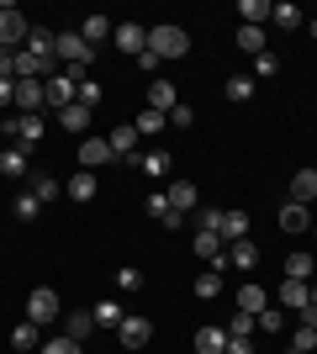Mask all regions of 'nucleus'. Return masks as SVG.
<instances>
[{"label":"nucleus","mask_w":317,"mask_h":354,"mask_svg":"<svg viewBox=\"0 0 317 354\" xmlns=\"http://www.w3.org/2000/svg\"><path fill=\"white\" fill-rule=\"evenodd\" d=\"M95 191H101V180H95L90 169H79V175L64 185V196H75V201H95Z\"/></svg>","instance_id":"393cba45"},{"label":"nucleus","mask_w":317,"mask_h":354,"mask_svg":"<svg viewBox=\"0 0 317 354\" xmlns=\"http://www.w3.org/2000/svg\"><path fill=\"white\" fill-rule=\"evenodd\" d=\"M196 227H206V233H222V207H201V212H196Z\"/></svg>","instance_id":"79ce46f5"},{"label":"nucleus","mask_w":317,"mask_h":354,"mask_svg":"<svg viewBox=\"0 0 317 354\" xmlns=\"http://www.w3.org/2000/svg\"><path fill=\"white\" fill-rule=\"evenodd\" d=\"M312 301H317V286H312Z\"/></svg>","instance_id":"13d9d810"},{"label":"nucleus","mask_w":317,"mask_h":354,"mask_svg":"<svg viewBox=\"0 0 317 354\" xmlns=\"http://www.w3.org/2000/svg\"><path fill=\"white\" fill-rule=\"evenodd\" d=\"M16 217H21V222H32V217H37V212H43V201H37V196H32V191H21V196H16Z\"/></svg>","instance_id":"ea45409f"},{"label":"nucleus","mask_w":317,"mask_h":354,"mask_svg":"<svg viewBox=\"0 0 317 354\" xmlns=\"http://www.w3.org/2000/svg\"><path fill=\"white\" fill-rule=\"evenodd\" d=\"M238 16H243V27H265L270 21V0H238Z\"/></svg>","instance_id":"c756f323"},{"label":"nucleus","mask_w":317,"mask_h":354,"mask_svg":"<svg viewBox=\"0 0 317 354\" xmlns=\"http://www.w3.org/2000/svg\"><path fill=\"white\" fill-rule=\"evenodd\" d=\"M11 90H16V80H0V106H11Z\"/></svg>","instance_id":"5fc2aeb1"},{"label":"nucleus","mask_w":317,"mask_h":354,"mask_svg":"<svg viewBox=\"0 0 317 354\" xmlns=\"http://www.w3.org/2000/svg\"><path fill=\"white\" fill-rule=\"evenodd\" d=\"M148 53L153 59H185L191 53V32L175 27V21H159V27H148Z\"/></svg>","instance_id":"f03ea898"},{"label":"nucleus","mask_w":317,"mask_h":354,"mask_svg":"<svg viewBox=\"0 0 317 354\" xmlns=\"http://www.w3.org/2000/svg\"><path fill=\"white\" fill-rule=\"evenodd\" d=\"M249 238V212H222V243Z\"/></svg>","instance_id":"c85d7f7f"},{"label":"nucleus","mask_w":317,"mask_h":354,"mask_svg":"<svg viewBox=\"0 0 317 354\" xmlns=\"http://www.w3.org/2000/svg\"><path fill=\"white\" fill-rule=\"evenodd\" d=\"M11 106H21V117H37V111L48 106V85H43V80H16Z\"/></svg>","instance_id":"39448f33"},{"label":"nucleus","mask_w":317,"mask_h":354,"mask_svg":"<svg viewBox=\"0 0 317 354\" xmlns=\"http://www.w3.org/2000/svg\"><path fill=\"white\" fill-rule=\"evenodd\" d=\"M302 328H317V301H312V307H302Z\"/></svg>","instance_id":"864d4df0"},{"label":"nucleus","mask_w":317,"mask_h":354,"mask_svg":"<svg viewBox=\"0 0 317 354\" xmlns=\"http://www.w3.org/2000/svg\"><path fill=\"white\" fill-rule=\"evenodd\" d=\"M254 265H259V243H254V238L227 243V270H254Z\"/></svg>","instance_id":"f8f14e48"},{"label":"nucleus","mask_w":317,"mask_h":354,"mask_svg":"<svg viewBox=\"0 0 317 354\" xmlns=\"http://www.w3.org/2000/svg\"><path fill=\"white\" fill-rule=\"evenodd\" d=\"M37 354H85V349H79L75 339H48V344H43Z\"/></svg>","instance_id":"c03bdc74"},{"label":"nucleus","mask_w":317,"mask_h":354,"mask_svg":"<svg viewBox=\"0 0 317 354\" xmlns=\"http://www.w3.org/2000/svg\"><path fill=\"white\" fill-rule=\"evenodd\" d=\"M0 80H16V48H0Z\"/></svg>","instance_id":"de8ad7c7"},{"label":"nucleus","mask_w":317,"mask_h":354,"mask_svg":"<svg viewBox=\"0 0 317 354\" xmlns=\"http://www.w3.org/2000/svg\"><path fill=\"white\" fill-rule=\"evenodd\" d=\"M53 37H59V32L32 27V32H27V53H37V59H53ZM53 64H59V59H53Z\"/></svg>","instance_id":"cd10ccee"},{"label":"nucleus","mask_w":317,"mask_h":354,"mask_svg":"<svg viewBox=\"0 0 317 354\" xmlns=\"http://www.w3.org/2000/svg\"><path fill=\"white\" fill-rule=\"evenodd\" d=\"M254 328H259L254 312H233V317H227V339H249Z\"/></svg>","instance_id":"c9c22d12"},{"label":"nucleus","mask_w":317,"mask_h":354,"mask_svg":"<svg viewBox=\"0 0 317 354\" xmlns=\"http://www.w3.org/2000/svg\"><path fill=\"white\" fill-rule=\"evenodd\" d=\"M53 59L64 64V74H75V80H85V69L95 64V48L79 37V32H59L53 37Z\"/></svg>","instance_id":"f257e3e1"},{"label":"nucleus","mask_w":317,"mask_h":354,"mask_svg":"<svg viewBox=\"0 0 317 354\" xmlns=\"http://www.w3.org/2000/svg\"><path fill=\"white\" fill-rule=\"evenodd\" d=\"M75 106L95 111V106H101V85H95V80H79V90H75Z\"/></svg>","instance_id":"58836bf2"},{"label":"nucleus","mask_w":317,"mask_h":354,"mask_svg":"<svg viewBox=\"0 0 317 354\" xmlns=\"http://www.w3.org/2000/svg\"><path fill=\"white\" fill-rule=\"evenodd\" d=\"M0 175H6V180H27V148H11V153H0Z\"/></svg>","instance_id":"7c9ffc66"},{"label":"nucleus","mask_w":317,"mask_h":354,"mask_svg":"<svg viewBox=\"0 0 317 354\" xmlns=\"http://www.w3.org/2000/svg\"><path fill=\"white\" fill-rule=\"evenodd\" d=\"M164 196H169V207H175V212H196V185H191V180H169Z\"/></svg>","instance_id":"aec40b11"},{"label":"nucleus","mask_w":317,"mask_h":354,"mask_svg":"<svg viewBox=\"0 0 317 354\" xmlns=\"http://www.w3.org/2000/svg\"><path fill=\"white\" fill-rule=\"evenodd\" d=\"M59 127L69 138H90V111H85V106H64V111H59Z\"/></svg>","instance_id":"ddd939ff"},{"label":"nucleus","mask_w":317,"mask_h":354,"mask_svg":"<svg viewBox=\"0 0 317 354\" xmlns=\"http://www.w3.org/2000/svg\"><path fill=\"white\" fill-rule=\"evenodd\" d=\"M265 307H270V291H265V286H254V281L238 286V312H254V317H259Z\"/></svg>","instance_id":"5701e85b"},{"label":"nucleus","mask_w":317,"mask_h":354,"mask_svg":"<svg viewBox=\"0 0 317 354\" xmlns=\"http://www.w3.org/2000/svg\"><path fill=\"white\" fill-rule=\"evenodd\" d=\"M159 227H164V233H175V227H185V212H175V207H169L164 217H159Z\"/></svg>","instance_id":"8fccbe9b"},{"label":"nucleus","mask_w":317,"mask_h":354,"mask_svg":"<svg viewBox=\"0 0 317 354\" xmlns=\"http://www.w3.org/2000/svg\"><path fill=\"white\" fill-rule=\"evenodd\" d=\"M196 296H201V301H211V296H222V270H201V275H196Z\"/></svg>","instance_id":"2f4dec72"},{"label":"nucleus","mask_w":317,"mask_h":354,"mask_svg":"<svg viewBox=\"0 0 317 354\" xmlns=\"http://www.w3.org/2000/svg\"><path fill=\"white\" fill-rule=\"evenodd\" d=\"M270 21H275V27H286V32H296V27L307 21V16H302V6H291V0H280V6H270Z\"/></svg>","instance_id":"a878e982"},{"label":"nucleus","mask_w":317,"mask_h":354,"mask_svg":"<svg viewBox=\"0 0 317 354\" xmlns=\"http://www.w3.org/2000/svg\"><path fill=\"white\" fill-rule=\"evenodd\" d=\"M312 238H317V222H312Z\"/></svg>","instance_id":"4d7b16f0"},{"label":"nucleus","mask_w":317,"mask_h":354,"mask_svg":"<svg viewBox=\"0 0 317 354\" xmlns=\"http://www.w3.org/2000/svg\"><path fill=\"white\" fill-rule=\"evenodd\" d=\"M90 317H95V328H117L122 317H127V312H122L117 301H95V307H90Z\"/></svg>","instance_id":"f704fd0d"},{"label":"nucleus","mask_w":317,"mask_h":354,"mask_svg":"<svg viewBox=\"0 0 317 354\" xmlns=\"http://www.w3.org/2000/svg\"><path fill=\"white\" fill-rule=\"evenodd\" d=\"M280 307H291V312L312 307V286L307 281H280Z\"/></svg>","instance_id":"dca6fc26"},{"label":"nucleus","mask_w":317,"mask_h":354,"mask_svg":"<svg viewBox=\"0 0 317 354\" xmlns=\"http://www.w3.org/2000/svg\"><path fill=\"white\" fill-rule=\"evenodd\" d=\"M291 349L317 354V328H302V323H296V333H291Z\"/></svg>","instance_id":"a19ab883"},{"label":"nucleus","mask_w":317,"mask_h":354,"mask_svg":"<svg viewBox=\"0 0 317 354\" xmlns=\"http://www.w3.org/2000/svg\"><path fill=\"white\" fill-rule=\"evenodd\" d=\"M133 127H137V138H159V133L169 127V117H164V111H153V106H143Z\"/></svg>","instance_id":"b1692460"},{"label":"nucleus","mask_w":317,"mask_h":354,"mask_svg":"<svg viewBox=\"0 0 317 354\" xmlns=\"http://www.w3.org/2000/svg\"><path fill=\"white\" fill-rule=\"evenodd\" d=\"M137 169L153 180H164L169 169H175V159H169V148H148V153H137Z\"/></svg>","instance_id":"4468645a"},{"label":"nucleus","mask_w":317,"mask_h":354,"mask_svg":"<svg viewBox=\"0 0 317 354\" xmlns=\"http://www.w3.org/2000/svg\"><path fill=\"white\" fill-rule=\"evenodd\" d=\"M27 32H32V21L16 6H0V48H27Z\"/></svg>","instance_id":"20e7f679"},{"label":"nucleus","mask_w":317,"mask_h":354,"mask_svg":"<svg viewBox=\"0 0 317 354\" xmlns=\"http://www.w3.org/2000/svg\"><path fill=\"white\" fill-rule=\"evenodd\" d=\"M254 74H259V80H275V74H280V59H275L270 48H265V53L254 59Z\"/></svg>","instance_id":"37998d69"},{"label":"nucleus","mask_w":317,"mask_h":354,"mask_svg":"<svg viewBox=\"0 0 317 354\" xmlns=\"http://www.w3.org/2000/svg\"><path fill=\"white\" fill-rule=\"evenodd\" d=\"M111 37H117V48L127 59H143V53H148V27H137V21H117Z\"/></svg>","instance_id":"0eeeda50"},{"label":"nucleus","mask_w":317,"mask_h":354,"mask_svg":"<svg viewBox=\"0 0 317 354\" xmlns=\"http://www.w3.org/2000/svg\"><path fill=\"white\" fill-rule=\"evenodd\" d=\"M117 286H122V291H137V286H143V275H137V270H117Z\"/></svg>","instance_id":"09e8293b"},{"label":"nucleus","mask_w":317,"mask_h":354,"mask_svg":"<svg viewBox=\"0 0 317 354\" xmlns=\"http://www.w3.org/2000/svg\"><path fill=\"white\" fill-rule=\"evenodd\" d=\"M222 254H227L222 233H206V227H196V259H206V265H217Z\"/></svg>","instance_id":"a211bd4d"},{"label":"nucleus","mask_w":317,"mask_h":354,"mask_svg":"<svg viewBox=\"0 0 317 354\" xmlns=\"http://www.w3.org/2000/svg\"><path fill=\"white\" fill-rule=\"evenodd\" d=\"M148 106H153V111H164V117H169V111L180 106V90L169 85V80H153V85H148Z\"/></svg>","instance_id":"2eb2a0df"},{"label":"nucleus","mask_w":317,"mask_h":354,"mask_svg":"<svg viewBox=\"0 0 317 354\" xmlns=\"http://www.w3.org/2000/svg\"><path fill=\"white\" fill-rule=\"evenodd\" d=\"M11 349H16V354H37V349H43L37 323H16V328H11Z\"/></svg>","instance_id":"f3484780"},{"label":"nucleus","mask_w":317,"mask_h":354,"mask_svg":"<svg viewBox=\"0 0 317 354\" xmlns=\"http://www.w3.org/2000/svg\"><path fill=\"white\" fill-rule=\"evenodd\" d=\"M111 159V143H106V138H79V169H101V164Z\"/></svg>","instance_id":"1a4fd4ad"},{"label":"nucleus","mask_w":317,"mask_h":354,"mask_svg":"<svg viewBox=\"0 0 317 354\" xmlns=\"http://www.w3.org/2000/svg\"><path fill=\"white\" fill-rule=\"evenodd\" d=\"M106 143H111V159H133V164H137V143H143V138H137L133 122H127V127H117Z\"/></svg>","instance_id":"9d476101"},{"label":"nucleus","mask_w":317,"mask_h":354,"mask_svg":"<svg viewBox=\"0 0 317 354\" xmlns=\"http://www.w3.org/2000/svg\"><path fill=\"white\" fill-rule=\"evenodd\" d=\"M64 312H59V291H53V286H37V291L27 296V323H59Z\"/></svg>","instance_id":"7ed1b4c3"},{"label":"nucleus","mask_w":317,"mask_h":354,"mask_svg":"<svg viewBox=\"0 0 317 354\" xmlns=\"http://www.w3.org/2000/svg\"><path fill=\"white\" fill-rule=\"evenodd\" d=\"M79 37H85V43H106V37H111V16H85V21H79Z\"/></svg>","instance_id":"bb28decb"},{"label":"nucleus","mask_w":317,"mask_h":354,"mask_svg":"<svg viewBox=\"0 0 317 354\" xmlns=\"http://www.w3.org/2000/svg\"><path fill=\"white\" fill-rule=\"evenodd\" d=\"M307 32H312V37H317V16H312V21H307Z\"/></svg>","instance_id":"6e6d98bb"},{"label":"nucleus","mask_w":317,"mask_h":354,"mask_svg":"<svg viewBox=\"0 0 317 354\" xmlns=\"http://www.w3.org/2000/svg\"><path fill=\"white\" fill-rule=\"evenodd\" d=\"M196 349L201 354H222L227 349V328H201V333H196Z\"/></svg>","instance_id":"473e14b6"},{"label":"nucleus","mask_w":317,"mask_h":354,"mask_svg":"<svg viewBox=\"0 0 317 354\" xmlns=\"http://www.w3.org/2000/svg\"><path fill=\"white\" fill-rule=\"evenodd\" d=\"M90 333H95V317H90V312H64V339L85 344Z\"/></svg>","instance_id":"6ab92c4d"},{"label":"nucleus","mask_w":317,"mask_h":354,"mask_svg":"<svg viewBox=\"0 0 317 354\" xmlns=\"http://www.w3.org/2000/svg\"><path fill=\"white\" fill-rule=\"evenodd\" d=\"M312 212H317V201H312Z\"/></svg>","instance_id":"bf43d9fd"},{"label":"nucleus","mask_w":317,"mask_h":354,"mask_svg":"<svg viewBox=\"0 0 317 354\" xmlns=\"http://www.w3.org/2000/svg\"><path fill=\"white\" fill-rule=\"evenodd\" d=\"M259 328H265V333H280V328H286V312H259Z\"/></svg>","instance_id":"a18cd8bd"},{"label":"nucleus","mask_w":317,"mask_h":354,"mask_svg":"<svg viewBox=\"0 0 317 354\" xmlns=\"http://www.w3.org/2000/svg\"><path fill=\"white\" fill-rule=\"evenodd\" d=\"M222 354H254V344H249V339H227Z\"/></svg>","instance_id":"603ef678"},{"label":"nucleus","mask_w":317,"mask_h":354,"mask_svg":"<svg viewBox=\"0 0 317 354\" xmlns=\"http://www.w3.org/2000/svg\"><path fill=\"white\" fill-rule=\"evenodd\" d=\"M280 227H286V233H307V227H312V207L286 201V207H280Z\"/></svg>","instance_id":"4be33fe9"},{"label":"nucleus","mask_w":317,"mask_h":354,"mask_svg":"<svg viewBox=\"0 0 317 354\" xmlns=\"http://www.w3.org/2000/svg\"><path fill=\"white\" fill-rule=\"evenodd\" d=\"M222 90H227V101H254V80L249 74H233Z\"/></svg>","instance_id":"4c0bfd02"},{"label":"nucleus","mask_w":317,"mask_h":354,"mask_svg":"<svg viewBox=\"0 0 317 354\" xmlns=\"http://www.w3.org/2000/svg\"><path fill=\"white\" fill-rule=\"evenodd\" d=\"M312 275H317V259H312L307 249H296V254L286 259V281H307V286H312Z\"/></svg>","instance_id":"412c9836"},{"label":"nucleus","mask_w":317,"mask_h":354,"mask_svg":"<svg viewBox=\"0 0 317 354\" xmlns=\"http://www.w3.org/2000/svg\"><path fill=\"white\" fill-rule=\"evenodd\" d=\"M191 122H196V111H191V106H175V111H169V127H180V133L191 127Z\"/></svg>","instance_id":"49530a36"},{"label":"nucleus","mask_w":317,"mask_h":354,"mask_svg":"<svg viewBox=\"0 0 317 354\" xmlns=\"http://www.w3.org/2000/svg\"><path fill=\"white\" fill-rule=\"evenodd\" d=\"M148 339H153V323L143 317V312H127V317L117 323V344L122 349H143Z\"/></svg>","instance_id":"423d86ee"},{"label":"nucleus","mask_w":317,"mask_h":354,"mask_svg":"<svg viewBox=\"0 0 317 354\" xmlns=\"http://www.w3.org/2000/svg\"><path fill=\"white\" fill-rule=\"evenodd\" d=\"M32 196L48 207V201H59V196H64V185H59L53 175H32Z\"/></svg>","instance_id":"72a5a7b5"},{"label":"nucleus","mask_w":317,"mask_h":354,"mask_svg":"<svg viewBox=\"0 0 317 354\" xmlns=\"http://www.w3.org/2000/svg\"><path fill=\"white\" fill-rule=\"evenodd\" d=\"M286 201L312 207V201H317V169H296V175H291V196H286Z\"/></svg>","instance_id":"9b49d317"},{"label":"nucleus","mask_w":317,"mask_h":354,"mask_svg":"<svg viewBox=\"0 0 317 354\" xmlns=\"http://www.w3.org/2000/svg\"><path fill=\"white\" fill-rule=\"evenodd\" d=\"M43 85H48V106H53V111L75 106V90H79V80H75V74H48Z\"/></svg>","instance_id":"6e6552de"},{"label":"nucleus","mask_w":317,"mask_h":354,"mask_svg":"<svg viewBox=\"0 0 317 354\" xmlns=\"http://www.w3.org/2000/svg\"><path fill=\"white\" fill-rule=\"evenodd\" d=\"M238 48L259 59V53H265V27H238Z\"/></svg>","instance_id":"e433bc0d"},{"label":"nucleus","mask_w":317,"mask_h":354,"mask_svg":"<svg viewBox=\"0 0 317 354\" xmlns=\"http://www.w3.org/2000/svg\"><path fill=\"white\" fill-rule=\"evenodd\" d=\"M148 212H153V217H164V212H169V196L153 191V196H148Z\"/></svg>","instance_id":"3c124183"}]
</instances>
